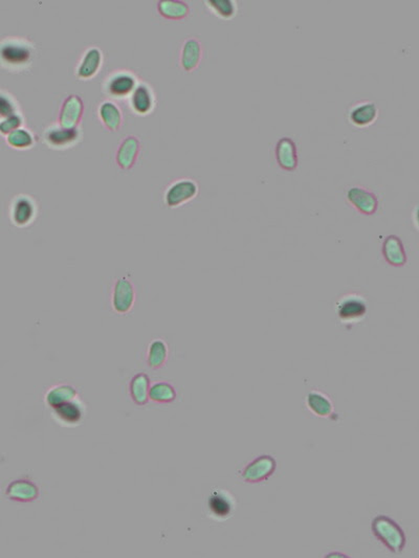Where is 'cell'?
<instances>
[{
    "label": "cell",
    "mask_w": 419,
    "mask_h": 558,
    "mask_svg": "<svg viewBox=\"0 0 419 558\" xmlns=\"http://www.w3.org/2000/svg\"><path fill=\"white\" fill-rule=\"evenodd\" d=\"M346 200L357 213L372 216L379 207V199L376 193L365 187H350L346 192Z\"/></svg>",
    "instance_id": "7"
},
{
    "label": "cell",
    "mask_w": 419,
    "mask_h": 558,
    "mask_svg": "<svg viewBox=\"0 0 419 558\" xmlns=\"http://www.w3.org/2000/svg\"><path fill=\"white\" fill-rule=\"evenodd\" d=\"M334 305L337 319L345 325L359 323L367 317L368 301L361 293H345L337 299Z\"/></svg>",
    "instance_id": "3"
},
{
    "label": "cell",
    "mask_w": 419,
    "mask_h": 558,
    "mask_svg": "<svg viewBox=\"0 0 419 558\" xmlns=\"http://www.w3.org/2000/svg\"><path fill=\"white\" fill-rule=\"evenodd\" d=\"M53 413L59 422L66 427H75L83 420L85 407H84L82 401L76 398L54 407Z\"/></svg>",
    "instance_id": "16"
},
{
    "label": "cell",
    "mask_w": 419,
    "mask_h": 558,
    "mask_svg": "<svg viewBox=\"0 0 419 558\" xmlns=\"http://www.w3.org/2000/svg\"><path fill=\"white\" fill-rule=\"evenodd\" d=\"M371 531L374 537L390 552L399 554L405 550L407 537L403 529L393 518L388 515H377L372 520Z\"/></svg>",
    "instance_id": "2"
},
{
    "label": "cell",
    "mask_w": 419,
    "mask_h": 558,
    "mask_svg": "<svg viewBox=\"0 0 419 558\" xmlns=\"http://www.w3.org/2000/svg\"><path fill=\"white\" fill-rule=\"evenodd\" d=\"M205 4L212 14L222 21H232L237 16V2L234 0H208Z\"/></svg>",
    "instance_id": "28"
},
{
    "label": "cell",
    "mask_w": 419,
    "mask_h": 558,
    "mask_svg": "<svg viewBox=\"0 0 419 558\" xmlns=\"http://www.w3.org/2000/svg\"><path fill=\"white\" fill-rule=\"evenodd\" d=\"M379 110L371 101H361L350 106L347 111L348 122L357 128L370 127L376 122Z\"/></svg>",
    "instance_id": "13"
},
{
    "label": "cell",
    "mask_w": 419,
    "mask_h": 558,
    "mask_svg": "<svg viewBox=\"0 0 419 558\" xmlns=\"http://www.w3.org/2000/svg\"><path fill=\"white\" fill-rule=\"evenodd\" d=\"M34 56V48L26 39L10 37L0 41V66L10 70L28 67Z\"/></svg>",
    "instance_id": "1"
},
{
    "label": "cell",
    "mask_w": 419,
    "mask_h": 558,
    "mask_svg": "<svg viewBox=\"0 0 419 558\" xmlns=\"http://www.w3.org/2000/svg\"><path fill=\"white\" fill-rule=\"evenodd\" d=\"M6 140L10 147L18 150L28 149L35 144V138L32 132L23 127L11 132L6 136Z\"/></svg>",
    "instance_id": "30"
},
{
    "label": "cell",
    "mask_w": 419,
    "mask_h": 558,
    "mask_svg": "<svg viewBox=\"0 0 419 558\" xmlns=\"http://www.w3.org/2000/svg\"><path fill=\"white\" fill-rule=\"evenodd\" d=\"M150 377L140 372L132 377L129 383V394L136 405H145L149 400Z\"/></svg>",
    "instance_id": "25"
},
{
    "label": "cell",
    "mask_w": 419,
    "mask_h": 558,
    "mask_svg": "<svg viewBox=\"0 0 419 558\" xmlns=\"http://www.w3.org/2000/svg\"><path fill=\"white\" fill-rule=\"evenodd\" d=\"M381 257L388 266L401 268L407 266L408 255L405 244L398 235H388L381 242Z\"/></svg>",
    "instance_id": "12"
},
{
    "label": "cell",
    "mask_w": 419,
    "mask_h": 558,
    "mask_svg": "<svg viewBox=\"0 0 419 558\" xmlns=\"http://www.w3.org/2000/svg\"><path fill=\"white\" fill-rule=\"evenodd\" d=\"M158 12L167 21H183L189 16L191 9L183 0H162L158 2Z\"/></svg>",
    "instance_id": "22"
},
{
    "label": "cell",
    "mask_w": 419,
    "mask_h": 558,
    "mask_svg": "<svg viewBox=\"0 0 419 558\" xmlns=\"http://www.w3.org/2000/svg\"><path fill=\"white\" fill-rule=\"evenodd\" d=\"M18 114V106L14 98L4 90L0 89V120Z\"/></svg>",
    "instance_id": "31"
},
{
    "label": "cell",
    "mask_w": 419,
    "mask_h": 558,
    "mask_svg": "<svg viewBox=\"0 0 419 558\" xmlns=\"http://www.w3.org/2000/svg\"><path fill=\"white\" fill-rule=\"evenodd\" d=\"M141 143L136 136H128L120 143L116 152V163L121 170H131L138 162Z\"/></svg>",
    "instance_id": "14"
},
{
    "label": "cell",
    "mask_w": 419,
    "mask_h": 558,
    "mask_svg": "<svg viewBox=\"0 0 419 558\" xmlns=\"http://www.w3.org/2000/svg\"><path fill=\"white\" fill-rule=\"evenodd\" d=\"M277 469V461L271 455L258 456L242 469V480L249 484H258L268 480Z\"/></svg>",
    "instance_id": "6"
},
{
    "label": "cell",
    "mask_w": 419,
    "mask_h": 558,
    "mask_svg": "<svg viewBox=\"0 0 419 558\" xmlns=\"http://www.w3.org/2000/svg\"><path fill=\"white\" fill-rule=\"evenodd\" d=\"M273 155L280 169L286 172L297 171L299 167V153L297 144L293 138L288 136L280 138L276 143Z\"/></svg>",
    "instance_id": "9"
},
{
    "label": "cell",
    "mask_w": 419,
    "mask_h": 558,
    "mask_svg": "<svg viewBox=\"0 0 419 558\" xmlns=\"http://www.w3.org/2000/svg\"><path fill=\"white\" fill-rule=\"evenodd\" d=\"M103 63V54L100 48H90L84 53L77 67L76 75L81 80H90L100 72Z\"/></svg>",
    "instance_id": "20"
},
{
    "label": "cell",
    "mask_w": 419,
    "mask_h": 558,
    "mask_svg": "<svg viewBox=\"0 0 419 558\" xmlns=\"http://www.w3.org/2000/svg\"><path fill=\"white\" fill-rule=\"evenodd\" d=\"M99 118L108 131L116 132L122 127V111L116 104L110 101H105L99 106Z\"/></svg>",
    "instance_id": "23"
},
{
    "label": "cell",
    "mask_w": 419,
    "mask_h": 558,
    "mask_svg": "<svg viewBox=\"0 0 419 558\" xmlns=\"http://www.w3.org/2000/svg\"><path fill=\"white\" fill-rule=\"evenodd\" d=\"M176 397H178V392L171 383L160 381V383L150 385L149 399L154 403H173Z\"/></svg>",
    "instance_id": "29"
},
{
    "label": "cell",
    "mask_w": 419,
    "mask_h": 558,
    "mask_svg": "<svg viewBox=\"0 0 419 558\" xmlns=\"http://www.w3.org/2000/svg\"><path fill=\"white\" fill-rule=\"evenodd\" d=\"M169 356L168 345L163 339H154L148 349L147 363L152 369H160L166 365Z\"/></svg>",
    "instance_id": "27"
},
{
    "label": "cell",
    "mask_w": 419,
    "mask_h": 558,
    "mask_svg": "<svg viewBox=\"0 0 419 558\" xmlns=\"http://www.w3.org/2000/svg\"><path fill=\"white\" fill-rule=\"evenodd\" d=\"M208 508L210 515L215 520H228L236 510L235 498L228 491L216 489L209 496Z\"/></svg>",
    "instance_id": "11"
},
{
    "label": "cell",
    "mask_w": 419,
    "mask_h": 558,
    "mask_svg": "<svg viewBox=\"0 0 419 558\" xmlns=\"http://www.w3.org/2000/svg\"><path fill=\"white\" fill-rule=\"evenodd\" d=\"M202 55H204V48L202 42L193 37L186 39L180 50V67L186 72H194L202 63Z\"/></svg>",
    "instance_id": "15"
},
{
    "label": "cell",
    "mask_w": 419,
    "mask_h": 558,
    "mask_svg": "<svg viewBox=\"0 0 419 558\" xmlns=\"http://www.w3.org/2000/svg\"><path fill=\"white\" fill-rule=\"evenodd\" d=\"M37 216L35 200L28 195H18L12 200L10 219L17 228H26L34 222Z\"/></svg>",
    "instance_id": "8"
},
{
    "label": "cell",
    "mask_w": 419,
    "mask_h": 558,
    "mask_svg": "<svg viewBox=\"0 0 419 558\" xmlns=\"http://www.w3.org/2000/svg\"><path fill=\"white\" fill-rule=\"evenodd\" d=\"M306 407L315 416L328 418L334 413V403L328 395L312 390L306 396Z\"/></svg>",
    "instance_id": "21"
},
{
    "label": "cell",
    "mask_w": 419,
    "mask_h": 558,
    "mask_svg": "<svg viewBox=\"0 0 419 558\" xmlns=\"http://www.w3.org/2000/svg\"><path fill=\"white\" fill-rule=\"evenodd\" d=\"M22 124H23V118H22L19 112L8 116V118L2 119V120H0V134L6 136L11 132L22 127Z\"/></svg>",
    "instance_id": "32"
},
{
    "label": "cell",
    "mask_w": 419,
    "mask_h": 558,
    "mask_svg": "<svg viewBox=\"0 0 419 558\" xmlns=\"http://www.w3.org/2000/svg\"><path fill=\"white\" fill-rule=\"evenodd\" d=\"M138 83L134 75L128 72H119L108 78L106 92L116 98L129 96L136 89Z\"/></svg>",
    "instance_id": "19"
},
{
    "label": "cell",
    "mask_w": 419,
    "mask_h": 558,
    "mask_svg": "<svg viewBox=\"0 0 419 558\" xmlns=\"http://www.w3.org/2000/svg\"><path fill=\"white\" fill-rule=\"evenodd\" d=\"M76 398H78V392L75 387L64 383L50 388L45 394L46 405L52 409Z\"/></svg>",
    "instance_id": "26"
},
{
    "label": "cell",
    "mask_w": 419,
    "mask_h": 558,
    "mask_svg": "<svg viewBox=\"0 0 419 558\" xmlns=\"http://www.w3.org/2000/svg\"><path fill=\"white\" fill-rule=\"evenodd\" d=\"M325 557H346V555L343 554V553L332 552L330 553V554H326Z\"/></svg>",
    "instance_id": "33"
},
{
    "label": "cell",
    "mask_w": 419,
    "mask_h": 558,
    "mask_svg": "<svg viewBox=\"0 0 419 558\" xmlns=\"http://www.w3.org/2000/svg\"><path fill=\"white\" fill-rule=\"evenodd\" d=\"M200 194V186L192 178H178L167 187L164 202L170 209H176L195 199Z\"/></svg>",
    "instance_id": "4"
},
{
    "label": "cell",
    "mask_w": 419,
    "mask_h": 558,
    "mask_svg": "<svg viewBox=\"0 0 419 558\" xmlns=\"http://www.w3.org/2000/svg\"><path fill=\"white\" fill-rule=\"evenodd\" d=\"M79 138H80V131L78 128H64L59 125L48 128L44 134L45 142L50 145V147L57 149H62L76 144Z\"/></svg>",
    "instance_id": "17"
},
{
    "label": "cell",
    "mask_w": 419,
    "mask_h": 558,
    "mask_svg": "<svg viewBox=\"0 0 419 558\" xmlns=\"http://www.w3.org/2000/svg\"><path fill=\"white\" fill-rule=\"evenodd\" d=\"M136 286L127 277H121L116 280L112 286L111 306L112 310L118 314H127L136 304Z\"/></svg>",
    "instance_id": "5"
},
{
    "label": "cell",
    "mask_w": 419,
    "mask_h": 558,
    "mask_svg": "<svg viewBox=\"0 0 419 558\" xmlns=\"http://www.w3.org/2000/svg\"><path fill=\"white\" fill-rule=\"evenodd\" d=\"M130 105H131L132 110L141 116H145V114L151 112V110L153 109L154 98L149 86L145 85V84L136 86V89L131 94Z\"/></svg>",
    "instance_id": "24"
},
{
    "label": "cell",
    "mask_w": 419,
    "mask_h": 558,
    "mask_svg": "<svg viewBox=\"0 0 419 558\" xmlns=\"http://www.w3.org/2000/svg\"><path fill=\"white\" fill-rule=\"evenodd\" d=\"M6 495L15 502L30 503L34 502L39 498L40 491L32 481L21 478V480L13 481L8 485Z\"/></svg>",
    "instance_id": "18"
},
{
    "label": "cell",
    "mask_w": 419,
    "mask_h": 558,
    "mask_svg": "<svg viewBox=\"0 0 419 558\" xmlns=\"http://www.w3.org/2000/svg\"><path fill=\"white\" fill-rule=\"evenodd\" d=\"M85 106L82 98L77 94H70L59 109V126L64 128H78L82 121Z\"/></svg>",
    "instance_id": "10"
}]
</instances>
